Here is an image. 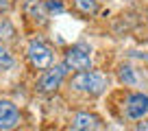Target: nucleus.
<instances>
[{
  "mask_svg": "<svg viewBox=\"0 0 148 131\" xmlns=\"http://www.w3.org/2000/svg\"><path fill=\"white\" fill-rule=\"evenodd\" d=\"M72 88L79 90V92H85V94H92V96H98V94L105 92L107 88V81L100 72H89V70H83L72 79Z\"/></svg>",
  "mask_w": 148,
  "mask_h": 131,
  "instance_id": "obj_1",
  "label": "nucleus"
},
{
  "mask_svg": "<svg viewBox=\"0 0 148 131\" xmlns=\"http://www.w3.org/2000/svg\"><path fill=\"white\" fill-rule=\"evenodd\" d=\"M92 48L87 46V44H74L72 48H70L68 52H65V68H72V70H79V72H83V70H87L89 68V61H92Z\"/></svg>",
  "mask_w": 148,
  "mask_h": 131,
  "instance_id": "obj_2",
  "label": "nucleus"
},
{
  "mask_svg": "<svg viewBox=\"0 0 148 131\" xmlns=\"http://www.w3.org/2000/svg\"><path fill=\"white\" fill-rule=\"evenodd\" d=\"M28 59H31V63L35 66V68L46 70V68H50V63H52V50L44 42L33 39V42L28 44Z\"/></svg>",
  "mask_w": 148,
  "mask_h": 131,
  "instance_id": "obj_3",
  "label": "nucleus"
},
{
  "mask_svg": "<svg viewBox=\"0 0 148 131\" xmlns=\"http://www.w3.org/2000/svg\"><path fill=\"white\" fill-rule=\"evenodd\" d=\"M20 122V112L11 101H0V131H11Z\"/></svg>",
  "mask_w": 148,
  "mask_h": 131,
  "instance_id": "obj_4",
  "label": "nucleus"
},
{
  "mask_svg": "<svg viewBox=\"0 0 148 131\" xmlns=\"http://www.w3.org/2000/svg\"><path fill=\"white\" fill-rule=\"evenodd\" d=\"M65 72H68V68H65L63 63H61V66H55L52 70H48L46 74H44L42 79H39L37 88L42 90V92H55V90L61 85V81H63Z\"/></svg>",
  "mask_w": 148,
  "mask_h": 131,
  "instance_id": "obj_5",
  "label": "nucleus"
},
{
  "mask_svg": "<svg viewBox=\"0 0 148 131\" xmlns=\"http://www.w3.org/2000/svg\"><path fill=\"white\" fill-rule=\"evenodd\" d=\"M126 114H129V118H133V120H142L148 114V96L146 94H142V92L131 94L129 101H126Z\"/></svg>",
  "mask_w": 148,
  "mask_h": 131,
  "instance_id": "obj_6",
  "label": "nucleus"
},
{
  "mask_svg": "<svg viewBox=\"0 0 148 131\" xmlns=\"http://www.w3.org/2000/svg\"><path fill=\"white\" fill-rule=\"evenodd\" d=\"M98 129V116L87 112H79L72 118V131H96Z\"/></svg>",
  "mask_w": 148,
  "mask_h": 131,
  "instance_id": "obj_7",
  "label": "nucleus"
},
{
  "mask_svg": "<svg viewBox=\"0 0 148 131\" xmlns=\"http://www.w3.org/2000/svg\"><path fill=\"white\" fill-rule=\"evenodd\" d=\"M74 5H76V9H79L81 13H85V15L96 13V11H98L96 0H74Z\"/></svg>",
  "mask_w": 148,
  "mask_h": 131,
  "instance_id": "obj_8",
  "label": "nucleus"
},
{
  "mask_svg": "<svg viewBox=\"0 0 148 131\" xmlns=\"http://www.w3.org/2000/svg\"><path fill=\"white\" fill-rule=\"evenodd\" d=\"M13 63H15L13 55L0 44V70H9V68H13Z\"/></svg>",
  "mask_w": 148,
  "mask_h": 131,
  "instance_id": "obj_9",
  "label": "nucleus"
},
{
  "mask_svg": "<svg viewBox=\"0 0 148 131\" xmlns=\"http://www.w3.org/2000/svg\"><path fill=\"white\" fill-rule=\"evenodd\" d=\"M120 79L124 81V83H129V85L137 83V77H135V72H133L131 66H122V68H120Z\"/></svg>",
  "mask_w": 148,
  "mask_h": 131,
  "instance_id": "obj_10",
  "label": "nucleus"
},
{
  "mask_svg": "<svg viewBox=\"0 0 148 131\" xmlns=\"http://www.w3.org/2000/svg\"><path fill=\"white\" fill-rule=\"evenodd\" d=\"M0 37L2 39H11L13 37V26L9 24V20H2V22H0Z\"/></svg>",
  "mask_w": 148,
  "mask_h": 131,
  "instance_id": "obj_11",
  "label": "nucleus"
},
{
  "mask_svg": "<svg viewBox=\"0 0 148 131\" xmlns=\"http://www.w3.org/2000/svg\"><path fill=\"white\" fill-rule=\"evenodd\" d=\"M46 9L52 11V13H61V11H63V2H61V0H48Z\"/></svg>",
  "mask_w": 148,
  "mask_h": 131,
  "instance_id": "obj_12",
  "label": "nucleus"
},
{
  "mask_svg": "<svg viewBox=\"0 0 148 131\" xmlns=\"http://www.w3.org/2000/svg\"><path fill=\"white\" fill-rule=\"evenodd\" d=\"M137 131H148V120H142L137 125Z\"/></svg>",
  "mask_w": 148,
  "mask_h": 131,
  "instance_id": "obj_13",
  "label": "nucleus"
},
{
  "mask_svg": "<svg viewBox=\"0 0 148 131\" xmlns=\"http://www.w3.org/2000/svg\"><path fill=\"white\" fill-rule=\"evenodd\" d=\"M9 9V0H0V11H7Z\"/></svg>",
  "mask_w": 148,
  "mask_h": 131,
  "instance_id": "obj_14",
  "label": "nucleus"
}]
</instances>
